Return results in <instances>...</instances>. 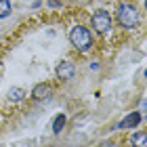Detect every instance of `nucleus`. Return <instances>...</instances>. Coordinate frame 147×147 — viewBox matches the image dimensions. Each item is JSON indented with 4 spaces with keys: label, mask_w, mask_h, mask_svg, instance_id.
Here are the masks:
<instances>
[{
    "label": "nucleus",
    "mask_w": 147,
    "mask_h": 147,
    "mask_svg": "<svg viewBox=\"0 0 147 147\" xmlns=\"http://www.w3.org/2000/svg\"><path fill=\"white\" fill-rule=\"evenodd\" d=\"M69 40H71V44L76 46L78 51H82V53H86L90 49V32L86 30V28H82V25H76V28H71V32H69Z\"/></svg>",
    "instance_id": "f257e3e1"
},
{
    "label": "nucleus",
    "mask_w": 147,
    "mask_h": 147,
    "mask_svg": "<svg viewBox=\"0 0 147 147\" xmlns=\"http://www.w3.org/2000/svg\"><path fill=\"white\" fill-rule=\"evenodd\" d=\"M118 21L120 25H124V28H135L139 23V13L132 4H120L118 9Z\"/></svg>",
    "instance_id": "f03ea898"
},
{
    "label": "nucleus",
    "mask_w": 147,
    "mask_h": 147,
    "mask_svg": "<svg viewBox=\"0 0 147 147\" xmlns=\"http://www.w3.org/2000/svg\"><path fill=\"white\" fill-rule=\"evenodd\" d=\"M92 28H95L99 34H105L109 28H111V17L107 11H95L92 15Z\"/></svg>",
    "instance_id": "7ed1b4c3"
},
{
    "label": "nucleus",
    "mask_w": 147,
    "mask_h": 147,
    "mask_svg": "<svg viewBox=\"0 0 147 147\" xmlns=\"http://www.w3.org/2000/svg\"><path fill=\"white\" fill-rule=\"evenodd\" d=\"M74 71H76V67H74L71 61H61L57 67V76L61 80H69V78H74Z\"/></svg>",
    "instance_id": "20e7f679"
},
{
    "label": "nucleus",
    "mask_w": 147,
    "mask_h": 147,
    "mask_svg": "<svg viewBox=\"0 0 147 147\" xmlns=\"http://www.w3.org/2000/svg\"><path fill=\"white\" fill-rule=\"evenodd\" d=\"M51 92H53L51 84H38V86H34V90H32V97H34L36 101H44V99L51 97Z\"/></svg>",
    "instance_id": "39448f33"
},
{
    "label": "nucleus",
    "mask_w": 147,
    "mask_h": 147,
    "mask_svg": "<svg viewBox=\"0 0 147 147\" xmlns=\"http://www.w3.org/2000/svg\"><path fill=\"white\" fill-rule=\"evenodd\" d=\"M139 122H141V116H139L137 111H132L130 116H126V118L122 120V122H120L118 128H132V126H137Z\"/></svg>",
    "instance_id": "423d86ee"
},
{
    "label": "nucleus",
    "mask_w": 147,
    "mask_h": 147,
    "mask_svg": "<svg viewBox=\"0 0 147 147\" xmlns=\"http://www.w3.org/2000/svg\"><path fill=\"white\" fill-rule=\"evenodd\" d=\"M6 95H9V101H21V99L25 97V90L23 88H17V86H15V88H9V92H6Z\"/></svg>",
    "instance_id": "0eeeda50"
},
{
    "label": "nucleus",
    "mask_w": 147,
    "mask_h": 147,
    "mask_svg": "<svg viewBox=\"0 0 147 147\" xmlns=\"http://www.w3.org/2000/svg\"><path fill=\"white\" fill-rule=\"evenodd\" d=\"M132 147H147V132H137L132 137Z\"/></svg>",
    "instance_id": "6e6552de"
},
{
    "label": "nucleus",
    "mask_w": 147,
    "mask_h": 147,
    "mask_svg": "<svg viewBox=\"0 0 147 147\" xmlns=\"http://www.w3.org/2000/svg\"><path fill=\"white\" fill-rule=\"evenodd\" d=\"M63 126H65V116H57L55 122H53V132H55V135H59V132L63 130Z\"/></svg>",
    "instance_id": "1a4fd4ad"
},
{
    "label": "nucleus",
    "mask_w": 147,
    "mask_h": 147,
    "mask_svg": "<svg viewBox=\"0 0 147 147\" xmlns=\"http://www.w3.org/2000/svg\"><path fill=\"white\" fill-rule=\"evenodd\" d=\"M11 15V2L9 0H0V19Z\"/></svg>",
    "instance_id": "9d476101"
},
{
    "label": "nucleus",
    "mask_w": 147,
    "mask_h": 147,
    "mask_svg": "<svg viewBox=\"0 0 147 147\" xmlns=\"http://www.w3.org/2000/svg\"><path fill=\"white\" fill-rule=\"evenodd\" d=\"M101 147H118V145H116V143H109V141H107V143H103Z\"/></svg>",
    "instance_id": "9b49d317"
},
{
    "label": "nucleus",
    "mask_w": 147,
    "mask_h": 147,
    "mask_svg": "<svg viewBox=\"0 0 147 147\" xmlns=\"http://www.w3.org/2000/svg\"><path fill=\"white\" fill-rule=\"evenodd\" d=\"M145 78H147V69H145Z\"/></svg>",
    "instance_id": "f8f14e48"
},
{
    "label": "nucleus",
    "mask_w": 147,
    "mask_h": 147,
    "mask_svg": "<svg viewBox=\"0 0 147 147\" xmlns=\"http://www.w3.org/2000/svg\"><path fill=\"white\" fill-rule=\"evenodd\" d=\"M145 6H147V0H145Z\"/></svg>",
    "instance_id": "ddd939ff"
}]
</instances>
